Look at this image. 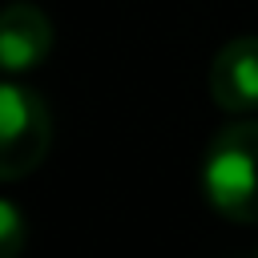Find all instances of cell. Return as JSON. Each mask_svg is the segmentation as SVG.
<instances>
[{
	"instance_id": "1",
	"label": "cell",
	"mask_w": 258,
	"mask_h": 258,
	"mask_svg": "<svg viewBox=\"0 0 258 258\" xmlns=\"http://www.w3.org/2000/svg\"><path fill=\"white\" fill-rule=\"evenodd\" d=\"M210 206L242 226H258V121L222 125L202 161Z\"/></svg>"
},
{
	"instance_id": "2",
	"label": "cell",
	"mask_w": 258,
	"mask_h": 258,
	"mask_svg": "<svg viewBox=\"0 0 258 258\" xmlns=\"http://www.w3.org/2000/svg\"><path fill=\"white\" fill-rule=\"evenodd\" d=\"M52 145V113L28 85L0 81V181L28 177Z\"/></svg>"
},
{
	"instance_id": "3",
	"label": "cell",
	"mask_w": 258,
	"mask_h": 258,
	"mask_svg": "<svg viewBox=\"0 0 258 258\" xmlns=\"http://www.w3.org/2000/svg\"><path fill=\"white\" fill-rule=\"evenodd\" d=\"M52 52V20L32 0L0 8V73H32Z\"/></svg>"
},
{
	"instance_id": "4",
	"label": "cell",
	"mask_w": 258,
	"mask_h": 258,
	"mask_svg": "<svg viewBox=\"0 0 258 258\" xmlns=\"http://www.w3.org/2000/svg\"><path fill=\"white\" fill-rule=\"evenodd\" d=\"M210 101L222 113L258 109V36H234L210 64Z\"/></svg>"
},
{
	"instance_id": "5",
	"label": "cell",
	"mask_w": 258,
	"mask_h": 258,
	"mask_svg": "<svg viewBox=\"0 0 258 258\" xmlns=\"http://www.w3.org/2000/svg\"><path fill=\"white\" fill-rule=\"evenodd\" d=\"M24 250V214L0 198V258H20Z\"/></svg>"
},
{
	"instance_id": "6",
	"label": "cell",
	"mask_w": 258,
	"mask_h": 258,
	"mask_svg": "<svg viewBox=\"0 0 258 258\" xmlns=\"http://www.w3.org/2000/svg\"><path fill=\"white\" fill-rule=\"evenodd\" d=\"M254 258H258V250H254Z\"/></svg>"
}]
</instances>
